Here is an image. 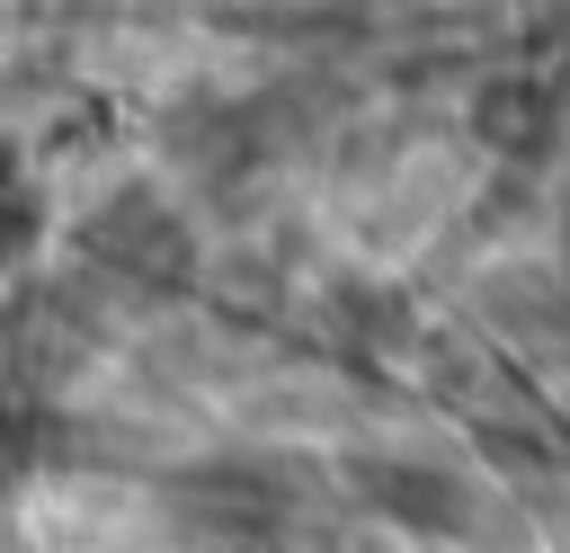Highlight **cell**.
Instances as JSON below:
<instances>
[{"mask_svg": "<svg viewBox=\"0 0 570 553\" xmlns=\"http://www.w3.org/2000/svg\"><path fill=\"white\" fill-rule=\"evenodd\" d=\"M27 223H36V187L0 161V250H18V241H27Z\"/></svg>", "mask_w": 570, "mask_h": 553, "instance_id": "obj_1", "label": "cell"}]
</instances>
